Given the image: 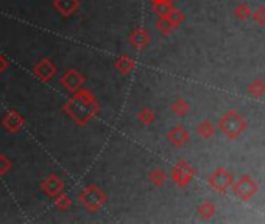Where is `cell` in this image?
<instances>
[{"label": "cell", "mask_w": 265, "mask_h": 224, "mask_svg": "<svg viewBox=\"0 0 265 224\" xmlns=\"http://www.w3.org/2000/svg\"><path fill=\"white\" fill-rule=\"evenodd\" d=\"M151 4H156V2H162V0H150ZM172 2H175V0H172Z\"/></svg>", "instance_id": "cell-29"}, {"label": "cell", "mask_w": 265, "mask_h": 224, "mask_svg": "<svg viewBox=\"0 0 265 224\" xmlns=\"http://www.w3.org/2000/svg\"><path fill=\"white\" fill-rule=\"evenodd\" d=\"M165 138L172 146L181 148L190 140V132L184 128L183 124H176V126H173V128H170L169 131H167Z\"/></svg>", "instance_id": "cell-8"}, {"label": "cell", "mask_w": 265, "mask_h": 224, "mask_svg": "<svg viewBox=\"0 0 265 224\" xmlns=\"http://www.w3.org/2000/svg\"><path fill=\"white\" fill-rule=\"evenodd\" d=\"M53 8L63 18H71L80 10V0H53Z\"/></svg>", "instance_id": "cell-13"}, {"label": "cell", "mask_w": 265, "mask_h": 224, "mask_svg": "<svg viewBox=\"0 0 265 224\" xmlns=\"http://www.w3.org/2000/svg\"><path fill=\"white\" fill-rule=\"evenodd\" d=\"M114 67L120 75H130L136 67V61L131 58L130 54L122 53L119 58L114 61Z\"/></svg>", "instance_id": "cell-14"}, {"label": "cell", "mask_w": 265, "mask_h": 224, "mask_svg": "<svg viewBox=\"0 0 265 224\" xmlns=\"http://www.w3.org/2000/svg\"><path fill=\"white\" fill-rule=\"evenodd\" d=\"M2 124H4V128L10 132V134H16L19 132L24 126H25V118L19 114L18 110H8L7 114L4 116L2 118Z\"/></svg>", "instance_id": "cell-10"}, {"label": "cell", "mask_w": 265, "mask_h": 224, "mask_svg": "<svg viewBox=\"0 0 265 224\" xmlns=\"http://www.w3.org/2000/svg\"><path fill=\"white\" fill-rule=\"evenodd\" d=\"M63 112L69 118H72L75 124L86 126L100 112V104L91 90L80 89L71 96V100L66 102Z\"/></svg>", "instance_id": "cell-1"}, {"label": "cell", "mask_w": 265, "mask_h": 224, "mask_svg": "<svg viewBox=\"0 0 265 224\" xmlns=\"http://www.w3.org/2000/svg\"><path fill=\"white\" fill-rule=\"evenodd\" d=\"M55 206H57V208L61 210V212H66V210H69V208H71V206H72L71 196H67L64 193H60L57 198H55Z\"/></svg>", "instance_id": "cell-24"}, {"label": "cell", "mask_w": 265, "mask_h": 224, "mask_svg": "<svg viewBox=\"0 0 265 224\" xmlns=\"http://www.w3.org/2000/svg\"><path fill=\"white\" fill-rule=\"evenodd\" d=\"M217 128L228 140H235L240 134H243L246 131L248 122L245 120V117L240 114V112L229 109L218 118Z\"/></svg>", "instance_id": "cell-2"}, {"label": "cell", "mask_w": 265, "mask_h": 224, "mask_svg": "<svg viewBox=\"0 0 265 224\" xmlns=\"http://www.w3.org/2000/svg\"><path fill=\"white\" fill-rule=\"evenodd\" d=\"M128 40H130V44L133 46V48H136L139 52H144L150 46L151 38H150V34L147 32V28L139 26V28H134V30L130 33Z\"/></svg>", "instance_id": "cell-11"}, {"label": "cell", "mask_w": 265, "mask_h": 224, "mask_svg": "<svg viewBox=\"0 0 265 224\" xmlns=\"http://www.w3.org/2000/svg\"><path fill=\"white\" fill-rule=\"evenodd\" d=\"M251 10H249V6L245 4V2H242V4H239L235 6V10H234V16H235V19H239V20H246V19H249L251 18Z\"/></svg>", "instance_id": "cell-25"}, {"label": "cell", "mask_w": 265, "mask_h": 224, "mask_svg": "<svg viewBox=\"0 0 265 224\" xmlns=\"http://www.w3.org/2000/svg\"><path fill=\"white\" fill-rule=\"evenodd\" d=\"M7 68H8V61L4 58L2 54H0V74H2V72H5Z\"/></svg>", "instance_id": "cell-28"}, {"label": "cell", "mask_w": 265, "mask_h": 224, "mask_svg": "<svg viewBox=\"0 0 265 224\" xmlns=\"http://www.w3.org/2000/svg\"><path fill=\"white\" fill-rule=\"evenodd\" d=\"M215 128H217V124H214L211 120H203L197 124V134L201 138L207 140L215 134Z\"/></svg>", "instance_id": "cell-15"}, {"label": "cell", "mask_w": 265, "mask_h": 224, "mask_svg": "<svg viewBox=\"0 0 265 224\" xmlns=\"http://www.w3.org/2000/svg\"><path fill=\"white\" fill-rule=\"evenodd\" d=\"M11 165H13L11 160L7 156H4V154H0V176L7 174L11 170Z\"/></svg>", "instance_id": "cell-27"}, {"label": "cell", "mask_w": 265, "mask_h": 224, "mask_svg": "<svg viewBox=\"0 0 265 224\" xmlns=\"http://www.w3.org/2000/svg\"><path fill=\"white\" fill-rule=\"evenodd\" d=\"M251 18H253V20L257 25H265V8L259 6L257 10H254L253 14H251Z\"/></svg>", "instance_id": "cell-26"}, {"label": "cell", "mask_w": 265, "mask_h": 224, "mask_svg": "<svg viewBox=\"0 0 265 224\" xmlns=\"http://www.w3.org/2000/svg\"><path fill=\"white\" fill-rule=\"evenodd\" d=\"M41 188H43V192L47 196H50V198H57V196L63 193L64 190V180L58 174H50L46 178L43 184H41Z\"/></svg>", "instance_id": "cell-12"}, {"label": "cell", "mask_w": 265, "mask_h": 224, "mask_svg": "<svg viewBox=\"0 0 265 224\" xmlns=\"http://www.w3.org/2000/svg\"><path fill=\"white\" fill-rule=\"evenodd\" d=\"M78 200H80V202L83 206H85V208L88 210V212L97 214L106 204L108 196L99 186L91 184V186H86L85 188L81 190Z\"/></svg>", "instance_id": "cell-3"}, {"label": "cell", "mask_w": 265, "mask_h": 224, "mask_svg": "<svg viewBox=\"0 0 265 224\" xmlns=\"http://www.w3.org/2000/svg\"><path fill=\"white\" fill-rule=\"evenodd\" d=\"M232 192H234V194L240 201L246 202V201L253 200L254 196H256V193L259 192V186H257V182L253 178H251V176L243 174V176H240L237 180H234Z\"/></svg>", "instance_id": "cell-5"}, {"label": "cell", "mask_w": 265, "mask_h": 224, "mask_svg": "<svg viewBox=\"0 0 265 224\" xmlns=\"http://www.w3.org/2000/svg\"><path fill=\"white\" fill-rule=\"evenodd\" d=\"M137 120H139V123H142L144 126L151 124L153 122H155V110H153L151 108L141 109V110H139V114H137Z\"/></svg>", "instance_id": "cell-22"}, {"label": "cell", "mask_w": 265, "mask_h": 224, "mask_svg": "<svg viewBox=\"0 0 265 224\" xmlns=\"http://www.w3.org/2000/svg\"><path fill=\"white\" fill-rule=\"evenodd\" d=\"M248 94L253 98H256V100H259V98H262L265 95V82L259 78L253 80L248 86Z\"/></svg>", "instance_id": "cell-18"}, {"label": "cell", "mask_w": 265, "mask_h": 224, "mask_svg": "<svg viewBox=\"0 0 265 224\" xmlns=\"http://www.w3.org/2000/svg\"><path fill=\"white\" fill-rule=\"evenodd\" d=\"M193 176H195L193 166L187 160H184V159H179L173 165V168H172V180L175 182L178 187H181V188L187 187L190 182H192Z\"/></svg>", "instance_id": "cell-6"}, {"label": "cell", "mask_w": 265, "mask_h": 224, "mask_svg": "<svg viewBox=\"0 0 265 224\" xmlns=\"http://www.w3.org/2000/svg\"><path fill=\"white\" fill-rule=\"evenodd\" d=\"M155 26H156V30H158L161 34H164V36H169V34L175 30V25H173L169 19H167V18H158Z\"/></svg>", "instance_id": "cell-21"}, {"label": "cell", "mask_w": 265, "mask_h": 224, "mask_svg": "<svg viewBox=\"0 0 265 224\" xmlns=\"http://www.w3.org/2000/svg\"><path fill=\"white\" fill-rule=\"evenodd\" d=\"M148 179L155 187H162L167 182V173L162 170V168H153L148 174Z\"/></svg>", "instance_id": "cell-19"}, {"label": "cell", "mask_w": 265, "mask_h": 224, "mask_svg": "<svg viewBox=\"0 0 265 224\" xmlns=\"http://www.w3.org/2000/svg\"><path fill=\"white\" fill-rule=\"evenodd\" d=\"M172 112L176 117H186L190 112V104L184 100V98H176L172 103Z\"/></svg>", "instance_id": "cell-16"}, {"label": "cell", "mask_w": 265, "mask_h": 224, "mask_svg": "<svg viewBox=\"0 0 265 224\" xmlns=\"http://www.w3.org/2000/svg\"><path fill=\"white\" fill-rule=\"evenodd\" d=\"M234 174L226 170V168H217L214 170L211 174L207 176V184L214 192L220 193V194H225L228 193V190L232 188L234 184Z\"/></svg>", "instance_id": "cell-4"}, {"label": "cell", "mask_w": 265, "mask_h": 224, "mask_svg": "<svg viewBox=\"0 0 265 224\" xmlns=\"http://www.w3.org/2000/svg\"><path fill=\"white\" fill-rule=\"evenodd\" d=\"M58 72V68L57 66H55L50 60L44 58V60H41L35 67H33V74L43 81V82H49L55 78V75H57Z\"/></svg>", "instance_id": "cell-9"}, {"label": "cell", "mask_w": 265, "mask_h": 224, "mask_svg": "<svg viewBox=\"0 0 265 224\" xmlns=\"http://www.w3.org/2000/svg\"><path fill=\"white\" fill-rule=\"evenodd\" d=\"M215 212H217L215 204L211 202L209 200L204 201V202H201V204L198 206V215H200L203 220H211V218L215 215Z\"/></svg>", "instance_id": "cell-20"}, {"label": "cell", "mask_w": 265, "mask_h": 224, "mask_svg": "<svg viewBox=\"0 0 265 224\" xmlns=\"http://www.w3.org/2000/svg\"><path fill=\"white\" fill-rule=\"evenodd\" d=\"M60 82L67 92L75 94L80 89H83V86H85V82H86V78L83 76L77 68H69L67 72L61 76Z\"/></svg>", "instance_id": "cell-7"}, {"label": "cell", "mask_w": 265, "mask_h": 224, "mask_svg": "<svg viewBox=\"0 0 265 224\" xmlns=\"http://www.w3.org/2000/svg\"><path fill=\"white\" fill-rule=\"evenodd\" d=\"M162 18H167L169 19L173 25H175V28H178L181 24L184 22V19H186V16H184V12L181 11V10H178L176 6L169 12V14H165V16H162Z\"/></svg>", "instance_id": "cell-23"}, {"label": "cell", "mask_w": 265, "mask_h": 224, "mask_svg": "<svg viewBox=\"0 0 265 224\" xmlns=\"http://www.w3.org/2000/svg\"><path fill=\"white\" fill-rule=\"evenodd\" d=\"M173 8H175V5L172 0H162V2L151 4V10L158 18H162V16H165V14H169Z\"/></svg>", "instance_id": "cell-17"}]
</instances>
